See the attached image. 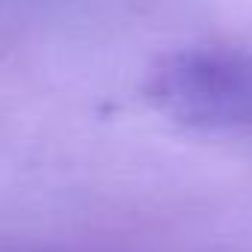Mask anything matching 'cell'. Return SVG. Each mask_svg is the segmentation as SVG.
I'll return each mask as SVG.
<instances>
[{
    "mask_svg": "<svg viewBox=\"0 0 252 252\" xmlns=\"http://www.w3.org/2000/svg\"><path fill=\"white\" fill-rule=\"evenodd\" d=\"M146 98L193 131L252 128V54L231 48H181L146 74Z\"/></svg>",
    "mask_w": 252,
    "mask_h": 252,
    "instance_id": "6da1fadb",
    "label": "cell"
}]
</instances>
